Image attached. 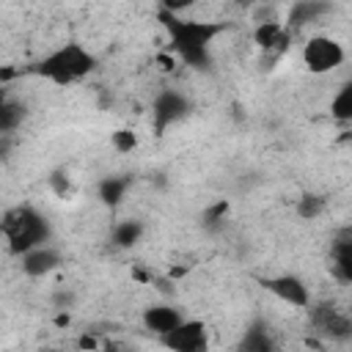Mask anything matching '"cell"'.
Instances as JSON below:
<instances>
[{"instance_id":"1","label":"cell","mask_w":352,"mask_h":352,"mask_svg":"<svg viewBox=\"0 0 352 352\" xmlns=\"http://www.w3.org/2000/svg\"><path fill=\"white\" fill-rule=\"evenodd\" d=\"M160 25L168 33L170 50L176 52L179 60H184L192 69H209L212 58H209V47L212 41L226 33V22H206V19H184L182 14H170V11H157Z\"/></svg>"},{"instance_id":"2","label":"cell","mask_w":352,"mask_h":352,"mask_svg":"<svg viewBox=\"0 0 352 352\" xmlns=\"http://www.w3.org/2000/svg\"><path fill=\"white\" fill-rule=\"evenodd\" d=\"M94 69H96V55L77 41H66L52 52H47L30 72L52 85H72L88 77Z\"/></svg>"},{"instance_id":"3","label":"cell","mask_w":352,"mask_h":352,"mask_svg":"<svg viewBox=\"0 0 352 352\" xmlns=\"http://www.w3.org/2000/svg\"><path fill=\"white\" fill-rule=\"evenodd\" d=\"M3 234L8 239V250L14 256H22L30 248L47 245L50 236H52V228H50V220L36 206L19 204V206H14V209L6 212V217H3Z\"/></svg>"},{"instance_id":"4","label":"cell","mask_w":352,"mask_h":352,"mask_svg":"<svg viewBox=\"0 0 352 352\" xmlns=\"http://www.w3.org/2000/svg\"><path fill=\"white\" fill-rule=\"evenodd\" d=\"M344 44L333 36H311L302 44V63L311 74H327L344 63Z\"/></svg>"},{"instance_id":"5","label":"cell","mask_w":352,"mask_h":352,"mask_svg":"<svg viewBox=\"0 0 352 352\" xmlns=\"http://www.w3.org/2000/svg\"><path fill=\"white\" fill-rule=\"evenodd\" d=\"M190 110H192V104H190V99H187L182 91H176V88H162V91L154 96V102H151V121H154L157 135H162L168 126L179 124Z\"/></svg>"},{"instance_id":"6","label":"cell","mask_w":352,"mask_h":352,"mask_svg":"<svg viewBox=\"0 0 352 352\" xmlns=\"http://www.w3.org/2000/svg\"><path fill=\"white\" fill-rule=\"evenodd\" d=\"M258 283H261L264 292H270L272 297H278L280 302H286L292 308H311V292H308V286L300 275L280 272V275L258 278Z\"/></svg>"},{"instance_id":"7","label":"cell","mask_w":352,"mask_h":352,"mask_svg":"<svg viewBox=\"0 0 352 352\" xmlns=\"http://www.w3.org/2000/svg\"><path fill=\"white\" fill-rule=\"evenodd\" d=\"M311 324L314 333L330 338V341H346L352 338V316L341 314L333 302H319L311 308Z\"/></svg>"},{"instance_id":"8","label":"cell","mask_w":352,"mask_h":352,"mask_svg":"<svg viewBox=\"0 0 352 352\" xmlns=\"http://www.w3.org/2000/svg\"><path fill=\"white\" fill-rule=\"evenodd\" d=\"M160 341L176 352H204L209 346V330L201 319H184L170 333H165Z\"/></svg>"},{"instance_id":"9","label":"cell","mask_w":352,"mask_h":352,"mask_svg":"<svg viewBox=\"0 0 352 352\" xmlns=\"http://www.w3.org/2000/svg\"><path fill=\"white\" fill-rule=\"evenodd\" d=\"M60 264H63V256L52 245H38V248H30L28 253L19 256V267L30 278H44V275L55 272Z\"/></svg>"},{"instance_id":"10","label":"cell","mask_w":352,"mask_h":352,"mask_svg":"<svg viewBox=\"0 0 352 352\" xmlns=\"http://www.w3.org/2000/svg\"><path fill=\"white\" fill-rule=\"evenodd\" d=\"M187 316L182 314V308L179 305H170V302H154V305H148L146 311H143V327L148 330V333H154V336H165V333H170L179 322H184Z\"/></svg>"},{"instance_id":"11","label":"cell","mask_w":352,"mask_h":352,"mask_svg":"<svg viewBox=\"0 0 352 352\" xmlns=\"http://www.w3.org/2000/svg\"><path fill=\"white\" fill-rule=\"evenodd\" d=\"M330 272L341 283H352V228H341L330 248Z\"/></svg>"},{"instance_id":"12","label":"cell","mask_w":352,"mask_h":352,"mask_svg":"<svg viewBox=\"0 0 352 352\" xmlns=\"http://www.w3.org/2000/svg\"><path fill=\"white\" fill-rule=\"evenodd\" d=\"M129 187H132V176H126V173H116V176H104V179L99 182L96 195H99V201H102L104 206L113 209V206H118V204L126 198Z\"/></svg>"},{"instance_id":"13","label":"cell","mask_w":352,"mask_h":352,"mask_svg":"<svg viewBox=\"0 0 352 352\" xmlns=\"http://www.w3.org/2000/svg\"><path fill=\"white\" fill-rule=\"evenodd\" d=\"M327 11H330V3L327 0H297L294 8L289 11V28L297 30L302 25H311V22H316Z\"/></svg>"},{"instance_id":"14","label":"cell","mask_w":352,"mask_h":352,"mask_svg":"<svg viewBox=\"0 0 352 352\" xmlns=\"http://www.w3.org/2000/svg\"><path fill=\"white\" fill-rule=\"evenodd\" d=\"M143 223L140 220H135V217H126V220H118L116 226H113V231H110V242L118 248V250H129V248H135L140 239H143Z\"/></svg>"},{"instance_id":"15","label":"cell","mask_w":352,"mask_h":352,"mask_svg":"<svg viewBox=\"0 0 352 352\" xmlns=\"http://www.w3.org/2000/svg\"><path fill=\"white\" fill-rule=\"evenodd\" d=\"M253 41L261 50H283V47H289V33L278 22H261L253 33Z\"/></svg>"},{"instance_id":"16","label":"cell","mask_w":352,"mask_h":352,"mask_svg":"<svg viewBox=\"0 0 352 352\" xmlns=\"http://www.w3.org/2000/svg\"><path fill=\"white\" fill-rule=\"evenodd\" d=\"M239 349H245V352H270V349H275V341L270 338V327L264 322H253L245 330V336L239 338Z\"/></svg>"},{"instance_id":"17","label":"cell","mask_w":352,"mask_h":352,"mask_svg":"<svg viewBox=\"0 0 352 352\" xmlns=\"http://www.w3.org/2000/svg\"><path fill=\"white\" fill-rule=\"evenodd\" d=\"M330 118L338 124H352V80L341 82L330 99Z\"/></svg>"},{"instance_id":"18","label":"cell","mask_w":352,"mask_h":352,"mask_svg":"<svg viewBox=\"0 0 352 352\" xmlns=\"http://www.w3.org/2000/svg\"><path fill=\"white\" fill-rule=\"evenodd\" d=\"M25 118V104L19 99H11V96H3L0 102V132L3 135H11Z\"/></svg>"},{"instance_id":"19","label":"cell","mask_w":352,"mask_h":352,"mask_svg":"<svg viewBox=\"0 0 352 352\" xmlns=\"http://www.w3.org/2000/svg\"><path fill=\"white\" fill-rule=\"evenodd\" d=\"M324 195H319V192H302L300 198H297V214L302 217V220H314V217H319L322 212H324Z\"/></svg>"},{"instance_id":"20","label":"cell","mask_w":352,"mask_h":352,"mask_svg":"<svg viewBox=\"0 0 352 352\" xmlns=\"http://www.w3.org/2000/svg\"><path fill=\"white\" fill-rule=\"evenodd\" d=\"M110 143H113V148H116V151L129 154V151L138 146V135H135L132 129H116V132H113V138H110Z\"/></svg>"},{"instance_id":"21","label":"cell","mask_w":352,"mask_h":352,"mask_svg":"<svg viewBox=\"0 0 352 352\" xmlns=\"http://www.w3.org/2000/svg\"><path fill=\"white\" fill-rule=\"evenodd\" d=\"M195 6V0H160V8L162 11H170V14H184Z\"/></svg>"},{"instance_id":"22","label":"cell","mask_w":352,"mask_h":352,"mask_svg":"<svg viewBox=\"0 0 352 352\" xmlns=\"http://www.w3.org/2000/svg\"><path fill=\"white\" fill-rule=\"evenodd\" d=\"M223 212H226V204H214V206L209 209V214H206V223H217V220L223 217Z\"/></svg>"},{"instance_id":"23","label":"cell","mask_w":352,"mask_h":352,"mask_svg":"<svg viewBox=\"0 0 352 352\" xmlns=\"http://www.w3.org/2000/svg\"><path fill=\"white\" fill-rule=\"evenodd\" d=\"M231 3H245V0H231Z\"/></svg>"}]
</instances>
